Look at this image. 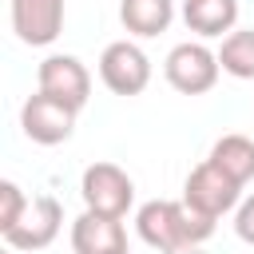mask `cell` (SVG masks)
<instances>
[{
    "label": "cell",
    "mask_w": 254,
    "mask_h": 254,
    "mask_svg": "<svg viewBox=\"0 0 254 254\" xmlns=\"http://www.w3.org/2000/svg\"><path fill=\"white\" fill-rule=\"evenodd\" d=\"M28 202H32V198H28V194H24L12 179H4V183H0V238H4V234L20 222V218H24Z\"/></svg>",
    "instance_id": "9a60e30c"
},
{
    "label": "cell",
    "mask_w": 254,
    "mask_h": 254,
    "mask_svg": "<svg viewBox=\"0 0 254 254\" xmlns=\"http://www.w3.org/2000/svg\"><path fill=\"white\" fill-rule=\"evenodd\" d=\"M234 234H238L246 246H254V194H246V198L238 202V210H234Z\"/></svg>",
    "instance_id": "2e32d148"
},
{
    "label": "cell",
    "mask_w": 254,
    "mask_h": 254,
    "mask_svg": "<svg viewBox=\"0 0 254 254\" xmlns=\"http://www.w3.org/2000/svg\"><path fill=\"white\" fill-rule=\"evenodd\" d=\"M163 254H206L202 246H183V250H163Z\"/></svg>",
    "instance_id": "e0dca14e"
},
{
    "label": "cell",
    "mask_w": 254,
    "mask_h": 254,
    "mask_svg": "<svg viewBox=\"0 0 254 254\" xmlns=\"http://www.w3.org/2000/svg\"><path fill=\"white\" fill-rule=\"evenodd\" d=\"M183 202L194 206V210L206 214V218H222L226 210H238L242 187H238L222 167H214L210 159H202V163L187 175V183H183Z\"/></svg>",
    "instance_id": "277c9868"
},
{
    "label": "cell",
    "mask_w": 254,
    "mask_h": 254,
    "mask_svg": "<svg viewBox=\"0 0 254 254\" xmlns=\"http://www.w3.org/2000/svg\"><path fill=\"white\" fill-rule=\"evenodd\" d=\"M179 16L198 40H226L238 24V0H183Z\"/></svg>",
    "instance_id": "8fae6325"
},
{
    "label": "cell",
    "mask_w": 254,
    "mask_h": 254,
    "mask_svg": "<svg viewBox=\"0 0 254 254\" xmlns=\"http://www.w3.org/2000/svg\"><path fill=\"white\" fill-rule=\"evenodd\" d=\"M12 32L28 48H48L64 32V0H12Z\"/></svg>",
    "instance_id": "9c48e42d"
},
{
    "label": "cell",
    "mask_w": 254,
    "mask_h": 254,
    "mask_svg": "<svg viewBox=\"0 0 254 254\" xmlns=\"http://www.w3.org/2000/svg\"><path fill=\"white\" fill-rule=\"evenodd\" d=\"M218 64L234 79H254V28H234L218 48Z\"/></svg>",
    "instance_id": "5bb4252c"
},
{
    "label": "cell",
    "mask_w": 254,
    "mask_h": 254,
    "mask_svg": "<svg viewBox=\"0 0 254 254\" xmlns=\"http://www.w3.org/2000/svg\"><path fill=\"white\" fill-rule=\"evenodd\" d=\"M127 254H131V250H127Z\"/></svg>",
    "instance_id": "ac0fdd59"
},
{
    "label": "cell",
    "mask_w": 254,
    "mask_h": 254,
    "mask_svg": "<svg viewBox=\"0 0 254 254\" xmlns=\"http://www.w3.org/2000/svg\"><path fill=\"white\" fill-rule=\"evenodd\" d=\"M60 230H64V206H60V198L36 194L28 202V210H24V218L4 234V242H8V250H44V246H52L60 238Z\"/></svg>",
    "instance_id": "ba28073f"
},
{
    "label": "cell",
    "mask_w": 254,
    "mask_h": 254,
    "mask_svg": "<svg viewBox=\"0 0 254 254\" xmlns=\"http://www.w3.org/2000/svg\"><path fill=\"white\" fill-rule=\"evenodd\" d=\"M79 194H83V210L107 214V218H127V210L135 202V183L115 163H91L79 179Z\"/></svg>",
    "instance_id": "3957f363"
},
{
    "label": "cell",
    "mask_w": 254,
    "mask_h": 254,
    "mask_svg": "<svg viewBox=\"0 0 254 254\" xmlns=\"http://www.w3.org/2000/svg\"><path fill=\"white\" fill-rule=\"evenodd\" d=\"M36 91L67 103L71 111H83L87 99H91V71H87L75 56L56 52V56H48V60L36 67Z\"/></svg>",
    "instance_id": "8992f818"
},
{
    "label": "cell",
    "mask_w": 254,
    "mask_h": 254,
    "mask_svg": "<svg viewBox=\"0 0 254 254\" xmlns=\"http://www.w3.org/2000/svg\"><path fill=\"white\" fill-rule=\"evenodd\" d=\"M206 159H210L214 167H222L238 187L254 183V139H246V135H222V139L210 147Z\"/></svg>",
    "instance_id": "4fadbf2b"
},
{
    "label": "cell",
    "mask_w": 254,
    "mask_h": 254,
    "mask_svg": "<svg viewBox=\"0 0 254 254\" xmlns=\"http://www.w3.org/2000/svg\"><path fill=\"white\" fill-rule=\"evenodd\" d=\"M75 115H79V111H71L67 103L36 91V95H28L24 107H20V127H24V135H28L32 143L56 147V143H67V139H71Z\"/></svg>",
    "instance_id": "52a82bcc"
},
{
    "label": "cell",
    "mask_w": 254,
    "mask_h": 254,
    "mask_svg": "<svg viewBox=\"0 0 254 254\" xmlns=\"http://www.w3.org/2000/svg\"><path fill=\"white\" fill-rule=\"evenodd\" d=\"M99 79L111 95H143L147 83H151V60L139 44L131 40H115L103 48L99 56Z\"/></svg>",
    "instance_id": "5b68a950"
},
{
    "label": "cell",
    "mask_w": 254,
    "mask_h": 254,
    "mask_svg": "<svg viewBox=\"0 0 254 254\" xmlns=\"http://www.w3.org/2000/svg\"><path fill=\"white\" fill-rule=\"evenodd\" d=\"M163 75L179 95H206L218 83L222 64H218V52H210L202 40H187V44H175L167 52Z\"/></svg>",
    "instance_id": "7a4b0ae2"
},
{
    "label": "cell",
    "mask_w": 254,
    "mask_h": 254,
    "mask_svg": "<svg viewBox=\"0 0 254 254\" xmlns=\"http://www.w3.org/2000/svg\"><path fill=\"white\" fill-rule=\"evenodd\" d=\"M119 20L131 36L151 40L171 28L175 20V0H119Z\"/></svg>",
    "instance_id": "7c38bea8"
},
{
    "label": "cell",
    "mask_w": 254,
    "mask_h": 254,
    "mask_svg": "<svg viewBox=\"0 0 254 254\" xmlns=\"http://www.w3.org/2000/svg\"><path fill=\"white\" fill-rule=\"evenodd\" d=\"M214 222L218 218H206L194 206L175 202V198H151L135 210V230L155 254L183 250V246H202L214 234Z\"/></svg>",
    "instance_id": "6da1fadb"
},
{
    "label": "cell",
    "mask_w": 254,
    "mask_h": 254,
    "mask_svg": "<svg viewBox=\"0 0 254 254\" xmlns=\"http://www.w3.org/2000/svg\"><path fill=\"white\" fill-rule=\"evenodd\" d=\"M71 250L75 254H127V226L123 218L83 210L71 222Z\"/></svg>",
    "instance_id": "30bf717a"
}]
</instances>
